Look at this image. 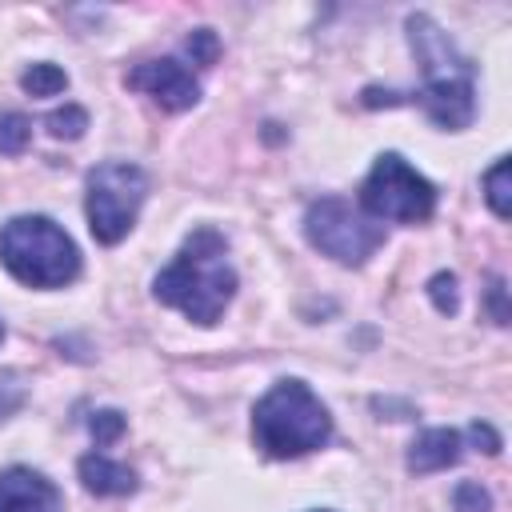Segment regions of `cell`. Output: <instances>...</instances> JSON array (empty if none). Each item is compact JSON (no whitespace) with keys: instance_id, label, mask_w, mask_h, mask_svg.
<instances>
[{"instance_id":"6da1fadb","label":"cell","mask_w":512,"mask_h":512,"mask_svg":"<svg viewBox=\"0 0 512 512\" xmlns=\"http://www.w3.org/2000/svg\"><path fill=\"white\" fill-rule=\"evenodd\" d=\"M408 44L412 56L424 72V88L420 92H380V88H364V104L380 108V104H400V100H420L424 112L440 124V128H468L476 116V84H472V60H464L456 52V44L448 40V32L428 16V12H412L408 16Z\"/></svg>"},{"instance_id":"7a4b0ae2","label":"cell","mask_w":512,"mask_h":512,"mask_svg":"<svg viewBox=\"0 0 512 512\" xmlns=\"http://www.w3.org/2000/svg\"><path fill=\"white\" fill-rule=\"evenodd\" d=\"M156 300L168 308H180L196 324H216L236 292V268L228 264V240L200 224L184 236L176 260L156 276L152 284Z\"/></svg>"},{"instance_id":"3957f363","label":"cell","mask_w":512,"mask_h":512,"mask_svg":"<svg viewBox=\"0 0 512 512\" xmlns=\"http://www.w3.org/2000/svg\"><path fill=\"white\" fill-rule=\"evenodd\" d=\"M252 440L264 456L292 460L332 440V416L304 380H276L252 408Z\"/></svg>"},{"instance_id":"277c9868","label":"cell","mask_w":512,"mask_h":512,"mask_svg":"<svg viewBox=\"0 0 512 512\" xmlns=\"http://www.w3.org/2000/svg\"><path fill=\"white\" fill-rule=\"evenodd\" d=\"M0 264L28 288H64L80 276L72 236L48 216H12L0 228Z\"/></svg>"},{"instance_id":"5b68a950","label":"cell","mask_w":512,"mask_h":512,"mask_svg":"<svg viewBox=\"0 0 512 512\" xmlns=\"http://www.w3.org/2000/svg\"><path fill=\"white\" fill-rule=\"evenodd\" d=\"M144 196H148V176L140 164L128 160L96 164L88 172V196H84L92 236L100 244H120L136 224Z\"/></svg>"},{"instance_id":"8992f818","label":"cell","mask_w":512,"mask_h":512,"mask_svg":"<svg viewBox=\"0 0 512 512\" xmlns=\"http://www.w3.org/2000/svg\"><path fill=\"white\" fill-rule=\"evenodd\" d=\"M360 212L396 224H424L436 212V188L404 156L384 152L360 184Z\"/></svg>"},{"instance_id":"52a82bcc","label":"cell","mask_w":512,"mask_h":512,"mask_svg":"<svg viewBox=\"0 0 512 512\" xmlns=\"http://www.w3.org/2000/svg\"><path fill=\"white\" fill-rule=\"evenodd\" d=\"M304 236H308L312 248H320L336 264H364L384 244V228L372 224L344 196L312 200L308 212H304Z\"/></svg>"},{"instance_id":"ba28073f","label":"cell","mask_w":512,"mask_h":512,"mask_svg":"<svg viewBox=\"0 0 512 512\" xmlns=\"http://www.w3.org/2000/svg\"><path fill=\"white\" fill-rule=\"evenodd\" d=\"M124 84L136 88V92H148V96H152L160 108H168V112H184V108H192V104L200 100L196 76H192L180 60H172V56L136 64V68L124 76Z\"/></svg>"},{"instance_id":"9c48e42d","label":"cell","mask_w":512,"mask_h":512,"mask_svg":"<svg viewBox=\"0 0 512 512\" xmlns=\"http://www.w3.org/2000/svg\"><path fill=\"white\" fill-rule=\"evenodd\" d=\"M0 512H64L60 488L32 468L0 472Z\"/></svg>"},{"instance_id":"30bf717a","label":"cell","mask_w":512,"mask_h":512,"mask_svg":"<svg viewBox=\"0 0 512 512\" xmlns=\"http://www.w3.org/2000/svg\"><path fill=\"white\" fill-rule=\"evenodd\" d=\"M464 452V440L456 428H428L412 440L408 448V472L416 476H428V472H440V468H452Z\"/></svg>"},{"instance_id":"8fae6325","label":"cell","mask_w":512,"mask_h":512,"mask_svg":"<svg viewBox=\"0 0 512 512\" xmlns=\"http://www.w3.org/2000/svg\"><path fill=\"white\" fill-rule=\"evenodd\" d=\"M76 472H80L84 488L96 492V496H128V492H136V472L128 464H120V460H108L104 452L80 456Z\"/></svg>"},{"instance_id":"7c38bea8","label":"cell","mask_w":512,"mask_h":512,"mask_svg":"<svg viewBox=\"0 0 512 512\" xmlns=\"http://www.w3.org/2000/svg\"><path fill=\"white\" fill-rule=\"evenodd\" d=\"M484 200H488V208H492L500 220L512 216V196H508V156H500V160L484 172Z\"/></svg>"},{"instance_id":"4fadbf2b","label":"cell","mask_w":512,"mask_h":512,"mask_svg":"<svg viewBox=\"0 0 512 512\" xmlns=\"http://www.w3.org/2000/svg\"><path fill=\"white\" fill-rule=\"evenodd\" d=\"M20 88H24L28 96H56V92L68 88V76H64V68H56V64H32V68L20 76Z\"/></svg>"},{"instance_id":"5bb4252c","label":"cell","mask_w":512,"mask_h":512,"mask_svg":"<svg viewBox=\"0 0 512 512\" xmlns=\"http://www.w3.org/2000/svg\"><path fill=\"white\" fill-rule=\"evenodd\" d=\"M44 124H48V132H52L56 140H80L84 128H88V112H84L80 104H64V108L48 112Z\"/></svg>"},{"instance_id":"9a60e30c","label":"cell","mask_w":512,"mask_h":512,"mask_svg":"<svg viewBox=\"0 0 512 512\" xmlns=\"http://www.w3.org/2000/svg\"><path fill=\"white\" fill-rule=\"evenodd\" d=\"M32 140V120L20 112H4L0 116V152L4 156H20Z\"/></svg>"},{"instance_id":"2e32d148","label":"cell","mask_w":512,"mask_h":512,"mask_svg":"<svg viewBox=\"0 0 512 512\" xmlns=\"http://www.w3.org/2000/svg\"><path fill=\"white\" fill-rule=\"evenodd\" d=\"M24 400H28V384H24V376L12 372V368H0V424H4L8 416H16Z\"/></svg>"},{"instance_id":"e0dca14e","label":"cell","mask_w":512,"mask_h":512,"mask_svg":"<svg viewBox=\"0 0 512 512\" xmlns=\"http://www.w3.org/2000/svg\"><path fill=\"white\" fill-rule=\"evenodd\" d=\"M124 428H128V420H124V412H116V408H100V412H92V420H88V432H92V440H96L100 448H108L112 440H120Z\"/></svg>"},{"instance_id":"ac0fdd59","label":"cell","mask_w":512,"mask_h":512,"mask_svg":"<svg viewBox=\"0 0 512 512\" xmlns=\"http://www.w3.org/2000/svg\"><path fill=\"white\" fill-rule=\"evenodd\" d=\"M452 508H456V512H492V496H488L484 484L460 480L456 492H452Z\"/></svg>"},{"instance_id":"d6986e66","label":"cell","mask_w":512,"mask_h":512,"mask_svg":"<svg viewBox=\"0 0 512 512\" xmlns=\"http://www.w3.org/2000/svg\"><path fill=\"white\" fill-rule=\"evenodd\" d=\"M428 296H432V304H436V312H440V316H452V312L460 308L456 276H452V272H436V276L428 280Z\"/></svg>"},{"instance_id":"ffe728a7","label":"cell","mask_w":512,"mask_h":512,"mask_svg":"<svg viewBox=\"0 0 512 512\" xmlns=\"http://www.w3.org/2000/svg\"><path fill=\"white\" fill-rule=\"evenodd\" d=\"M188 56H192V64H216V56H220V40H216V32L212 28H196L192 36H188Z\"/></svg>"},{"instance_id":"44dd1931","label":"cell","mask_w":512,"mask_h":512,"mask_svg":"<svg viewBox=\"0 0 512 512\" xmlns=\"http://www.w3.org/2000/svg\"><path fill=\"white\" fill-rule=\"evenodd\" d=\"M488 308H492V320L504 328L508 324V288L500 276H492V284H488Z\"/></svg>"},{"instance_id":"7402d4cb","label":"cell","mask_w":512,"mask_h":512,"mask_svg":"<svg viewBox=\"0 0 512 512\" xmlns=\"http://www.w3.org/2000/svg\"><path fill=\"white\" fill-rule=\"evenodd\" d=\"M468 440H472L480 452H488V456H496V452H500V432H496L492 424H484V420H476V424L468 428Z\"/></svg>"},{"instance_id":"603a6c76","label":"cell","mask_w":512,"mask_h":512,"mask_svg":"<svg viewBox=\"0 0 512 512\" xmlns=\"http://www.w3.org/2000/svg\"><path fill=\"white\" fill-rule=\"evenodd\" d=\"M372 408H376V412H400V420L412 416V404H400V400H380V396H376Z\"/></svg>"},{"instance_id":"cb8c5ba5","label":"cell","mask_w":512,"mask_h":512,"mask_svg":"<svg viewBox=\"0 0 512 512\" xmlns=\"http://www.w3.org/2000/svg\"><path fill=\"white\" fill-rule=\"evenodd\" d=\"M0 340H4V324H0Z\"/></svg>"},{"instance_id":"d4e9b609","label":"cell","mask_w":512,"mask_h":512,"mask_svg":"<svg viewBox=\"0 0 512 512\" xmlns=\"http://www.w3.org/2000/svg\"><path fill=\"white\" fill-rule=\"evenodd\" d=\"M320 512H328V508H320Z\"/></svg>"}]
</instances>
